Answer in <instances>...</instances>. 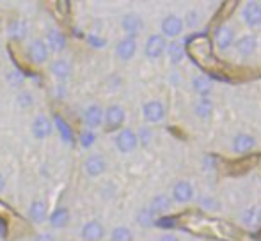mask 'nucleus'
<instances>
[{"label": "nucleus", "mask_w": 261, "mask_h": 241, "mask_svg": "<svg viewBox=\"0 0 261 241\" xmlns=\"http://www.w3.org/2000/svg\"><path fill=\"white\" fill-rule=\"evenodd\" d=\"M114 144H116V149L123 155H130L137 149L139 145V138L137 133L130 128H123V130L117 131L116 138H114Z\"/></svg>", "instance_id": "obj_1"}, {"label": "nucleus", "mask_w": 261, "mask_h": 241, "mask_svg": "<svg viewBox=\"0 0 261 241\" xmlns=\"http://www.w3.org/2000/svg\"><path fill=\"white\" fill-rule=\"evenodd\" d=\"M124 119H126V112L121 105H110L107 110H103V123L107 131H117L121 130Z\"/></svg>", "instance_id": "obj_2"}, {"label": "nucleus", "mask_w": 261, "mask_h": 241, "mask_svg": "<svg viewBox=\"0 0 261 241\" xmlns=\"http://www.w3.org/2000/svg\"><path fill=\"white\" fill-rule=\"evenodd\" d=\"M27 55H29V61H31L32 64H36V66L45 64V62L48 61V55H50L48 48H46L45 39H39V38L32 39L27 46Z\"/></svg>", "instance_id": "obj_3"}, {"label": "nucleus", "mask_w": 261, "mask_h": 241, "mask_svg": "<svg viewBox=\"0 0 261 241\" xmlns=\"http://www.w3.org/2000/svg\"><path fill=\"white\" fill-rule=\"evenodd\" d=\"M183 20L179 16H176V14H169V16H165L164 20H162V38H169V39H174L178 38L179 34L183 32Z\"/></svg>", "instance_id": "obj_4"}, {"label": "nucleus", "mask_w": 261, "mask_h": 241, "mask_svg": "<svg viewBox=\"0 0 261 241\" xmlns=\"http://www.w3.org/2000/svg\"><path fill=\"white\" fill-rule=\"evenodd\" d=\"M142 117H144L146 123H149V124L162 123L165 117L164 103L158 100H151V101H148V103H144V107H142Z\"/></svg>", "instance_id": "obj_5"}, {"label": "nucleus", "mask_w": 261, "mask_h": 241, "mask_svg": "<svg viewBox=\"0 0 261 241\" xmlns=\"http://www.w3.org/2000/svg\"><path fill=\"white\" fill-rule=\"evenodd\" d=\"M31 131L38 140H45V138H48L50 135L54 133V124H52V120H50V117H46V115H43V114H38L31 124Z\"/></svg>", "instance_id": "obj_6"}, {"label": "nucleus", "mask_w": 261, "mask_h": 241, "mask_svg": "<svg viewBox=\"0 0 261 241\" xmlns=\"http://www.w3.org/2000/svg\"><path fill=\"white\" fill-rule=\"evenodd\" d=\"M107 170V160L103 155H89L84 162V172L89 177H100Z\"/></svg>", "instance_id": "obj_7"}, {"label": "nucleus", "mask_w": 261, "mask_h": 241, "mask_svg": "<svg viewBox=\"0 0 261 241\" xmlns=\"http://www.w3.org/2000/svg\"><path fill=\"white\" fill-rule=\"evenodd\" d=\"M165 48H167V43H165V38H162L160 34H153L148 38L144 45V53L148 59H160L164 55Z\"/></svg>", "instance_id": "obj_8"}, {"label": "nucleus", "mask_w": 261, "mask_h": 241, "mask_svg": "<svg viewBox=\"0 0 261 241\" xmlns=\"http://www.w3.org/2000/svg\"><path fill=\"white\" fill-rule=\"evenodd\" d=\"M242 20L251 28L261 27V4L259 2L245 4L244 9H242Z\"/></svg>", "instance_id": "obj_9"}, {"label": "nucleus", "mask_w": 261, "mask_h": 241, "mask_svg": "<svg viewBox=\"0 0 261 241\" xmlns=\"http://www.w3.org/2000/svg\"><path fill=\"white\" fill-rule=\"evenodd\" d=\"M82 120L89 130H94V128H100L103 124V108L100 105L93 103L84 110L82 114Z\"/></svg>", "instance_id": "obj_10"}, {"label": "nucleus", "mask_w": 261, "mask_h": 241, "mask_svg": "<svg viewBox=\"0 0 261 241\" xmlns=\"http://www.w3.org/2000/svg\"><path fill=\"white\" fill-rule=\"evenodd\" d=\"M144 23H142V18L135 13H128L121 18V28L126 32V38H135L139 36V32L142 31Z\"/></svg>", "instance_id": "obj_11"}, {"label": "nucleus", "mask_w": 261, "mask_h": 241, "mask_svg": "<svg viewBox=\"0 0 261 241\" xmlns=\"http://www.w3.org/2000/svg\"><path fill=\"white\" fill-rule=\"evenodd\" d=\"M46 48H48V52H54V53H61L66 50V46H68V41H66V36L62 34L59 28H50L48 34H46Z\"/></svg>", "instance_id": "obj_12"}, {"label": "nucleus", "mask_w": 261, "mask_h": 241, "mask_svg": "<svg viewBox=\"0 0 261 241\" xmlns=\"http://www.w3.org/2000/svg\"><path fill=\"white\" fill-rule=\"evenodd\" d=\"M50 73H52V76L55 80L66 82V80H69V76H71L73 66L68 59H55L50 62Z\"/></svg>", "instance_id": "obj_13"}, {"label": "nucleus", "mask_w": 261, "mask_h": 241, "mask_svg": "<svg viewBox=\"0 0 261 241\" xmlns=\"http://www.w3.org/2000/svg\"><path fill=\"white\" fill-rule=\"evenodd\" d=\"M80 236L84 241H100L105 236V227L98 220H89L82 225Z\"/></svg>", "instance_id": "obj_14"}, {"label": "nucleus", "mask_w": 261, "mask_h": 241, "mask_svg": "<svg viewBox=\"0 0 261 241\" xmlns=\"http://www.w3.org/2000/svg\"><path fill=\"white\" fill-rule=\"evenodd\" d=\"M137 52V39L135 38H123L119 43L116 45V57L119 61L126 62Z\"/></svg>", "instance_id": "obj_15"}, {"label": "nucleus", "mask_w": 261, "mask_h": 241, "mask_svg": "<svg viewBox=\"0 0 261 241\" xmlns=\"http://www.w3.org/2000/svg\"><path fill=\"white\" fill-rule=\"evenodd\" d=\"M194 197V186L189 181L181 179L172 186V200L178 204H185L189 200H192Z\"/></svg>", "instance_id": "obj_16"}, {"label": "nucleus", "mask_w": 261, "mask_h": 241, "mask_svg": "<svg viewBox=\"0 0 261 241\" xmlns=\"http://www.w3.org/2000/svg\"><path fill=\"white\" fill-rule=\"evenodd\" d=\"M29 218L34 224H43L45 220H48V206L43 199H36L31 202L29 207Z\"/></svg>", "instance_id": "obj_17"}, {"label": "nucleus", "mask_w": 261, "mask_h": 241, "mask_svg": "<svg viewBox=\"0 0 261 241\" xmlns=\"http://www.w3.org/2000/svg\"><path fill=\"white\" fill-rule=\"evenodd\" d=\"M215 43L219 46V50H227L229 46H233L234 43V32L229 25H220L215 31Z\"/></svg>", "instance_id": "obj_18"}, {"label": "nucleus", "mask_w": 261, "mask_h": 241, "mask_svg": "<svg viewBox=\"0 0 261 241\" xmlns=\"http://www.w3.org/2000/svg\"><path fill=\"white\" fill-rule=\"evenodd\" d=\"M256 145V138L249 133H238L234 135L233 142H231V149L238 155H244V153H249L252 147Z\"/></svg>", "instance_id": "obj_19"}, {"label": "nucleus", "mask_w": 261, "mask_h": 241, "mask_svg": "<svg viewBox=\"0 0 261 241\" xmlns=\"http://www.w3.org/2000/svg\"><path fill=\"white\" fill-rule=\"evenodd\" d=\"M234 48H237V52L240 53L242 57H251L252 53L256 52V48H258V39H256V36H242V38L237 39V43H234Z\"/></svg>", "instance_id": "obj_20"}, {"label": "nucleus", "mask_w": 261, "mask_h": 241, "mask_svg": "<svg viewBox=\"0 0 261 241\" xmlns=\"http://www.w3.org/2000/svg\"><path fill=\"white\" fill-rule=\"evenodd\" d=\"M29 34V25L25 20H20V18H16V20H11L9 25H7V36H9L13 41H21V39H25Z\"/></svg>", "instance_id": "obj_21"}, {"label": "nucleus", "mask_w": 261, "mask_h": 241, "mask_svg": "<svg viewBox=\"0 0 261 241\" xmlns=\"http://www.w3.org/2000/svg\"><path fill=\"white\" fill-rule=\"evenodd\" d=\"M149 211L153 215H165L169 209H171V197L165 195V193H160V195H155L149 202Z\"/></svg>", "instance_id": "obj_22"}, {"label": "nucleus", "mask_w": 261, "mask_h": 241, "mask_svg": "<svg viewBox=\"0 0 261 241\" xmlns=\"http://www.w3.org/2000/svg\"><path fill=\"white\" fill-rule=\"evenodd\" d=\"M242 224L245 227H258L261 224V206H251L242 213Z\"/></svg>", "instance_id": "obj_23"}, {"label": "nucleus", "mask_w": 261, "mask_h": 241, "mask_svg": "<svg viewBox=\"0 0 261 241\" xmlns=\"http://www.w3.org/2000/svg\"><path fill=\"white\" fill-rule=\"evenodd\" d=\"M192 89H194V93L199 94L201 98H208L210 93H212V89H213V83L208 76L199 75L192 80Z\"/></svg>", "instance_id": "obj_24"}, {"label": "nucleus", "mask_w": 261, "mask_h": 241, "mask_svg": "<svg viewBox=\"0 0 261 241\" xmlns=\"http://www.w3.org/2000/svg\"><path fill=\"white\" fill-rule=\"evenodd\" d=\"M48 222L54 229H64L69 222V211L66 207H57L52 215H48Z\"/></svg>", "instance_id": "obj_25"}, {"label": "nucleus", "mask_w": 261, "mask_h": 241, "mask_svg": "<svg viewBox=\"0 0 261 241\" xmlns=\"http://www.w3.org/2000/svg\"><path fill=\"white\" fill-rule=\"evenodd\" d=\"M194 112H196V115L199 119H203V120L210 119L213 114V101L210 100V98H199V100L196 101V105H194Z\"/></svg>", "instance_id": "obj_26"}, {"label": "nucleus", "mask_w": 261, "mask_h": 241, "mask_svg": "<svg viewBox=\"0 0 261 241\" xmlns=\"http://www.w3.org/2000/svg\"><path fill=\"white\" fill-rule=\"evenodd\" d=\"M167 55L169 61L172 64H181V61L185 59V45L181 41H172L171 45H167Z\"/></svg>", "instance_id": "obj_27"}, {"label": "nucleus", "mask_w": 261, "mask_h": 241, "mask_svg": "<svg viewBox=\"0 0 261 241\" xmlns=\"http://www.w3.org/2000/svg\"><path fill=\"white\" fill-rule=\"evenodd\" d=\"M110 241H134V232L126 225H117L110 232Z\"/></svg>", "instance_id": "obj_28"}, {"label": "nucleus", "mask_w": 261, "mask_h": 241, "mask_svg": "<svg viewBox=\"0 0 261 241\" xmlns=\"http://www.w3.org/2000/svg\"><path fill=\"white\" fill-rule=\"evenodd\" d=\"M137 222L142 227H151V225H155V215L146 207V209H141L137 213Z\"/></svg>", "instance_id": "obj_29"}, {"label": "nucleus", "mask_w": 261, "mask_h": 241, "mask_svg": "<svg viewBox=\"0 0 261 241\" xmlns=\"http://www.w3.org/2000/svg\"><path fill=\"white\" fill-rule=\"evenodd\" d=\"M55 124H57L59 131H61V137L64 138L66 142H71L73 140V131H71V128L62 120V117H59L57 115V117H55Z\"/></svg>", "instance_id": "obj_30"}, {"label": "nucleus", "mask_w": 261, "mask_h": 241, "mask_svg": "<svg viewBox=\"0 0 261 241\" xmlns=\"http://www.w3.org/2000/svg\"><path fill=\"white\" fill-rule=\"evenodd\" d=\"M96 142V135H94V131H82V135H80V145L82 147H91V145Z\"/></svg>", "instance_id": "obj_31"}, {"label": "nucleus", "mask_w": 261, "mask_h": 241, "mask_svg": "<svg viewBox=\"0 0 261 241\" xmlns=\"http://www.w3.org/2000/svg\"><path fill=\"white\" fill-rule=\"evenodd\" d=\"M199 202H201V206H203L204 209H208V211L219 209V204H217V200H215V199H212V197H208V195H203V197H201Z\"/></svg>", "instance_id": "obj_32"}, {"label": "nucleus", "mask_w": 261, "mask_h": 241, "mask_svg": "<svg viewBox=\"0 0 261 241\" xmlns=\"http://www.w3.org/2000/svg\"><path fill=\"white\" fill-rule=\"evenodd\" d=\"M18 103L21 105V107H31L32 101H34V96H32L31 93H27V91H21L20 94H18Z\"/></svg>", "instance_id": "obj_33"}, {"label": "nucleus", "mask_w": 261, "mask_h": 241, "mask_svg": "<svg viewBox=\"0 0 261 241\" xmlns=\"http://www.w3.org/2000/svg\"><path fill=\"white\" fill-rule=\"evenodd\" d=\"M137 138H139V142H142L144 145H148L149 140H151V131H149L148 128H141L139 133H137Z\"/></svg>", "instance_id": "obj_34"}, {"label": "nucleus", "mask_w": 261, "mask_h": 241, "mask_svg": "<svg viewBox=\"0 0 261 241\" xmlns=\"http://www.w3.org/2000/svg\"><path fill=\"white\" fill-rule=\"evenodd\" d=\"M197 23H199V14H197V11H189V14H187V25H189L190 28H196Z\"/></svg>", "instance_id": "obj_35"}, {"label": "nucleus", "mask_w": 261, "mask_h": 241, "mask_svg": "<svg viewBox=\"0 0 261 241\" xmlns=\"http://www.w3.org/2000/svg\"><path fill=\"white\" fill-rule=\"evenodd\" d=\"M87 43H89L93 48H103L105 46V39L98 38V36H87Z\"/></svg>", "instance_id": "obj_36"}, {"label": "nucleus", "mask_w": 261, "mask_h": 241, "mask_svg": "<svg viewBox=\"0 0 261 241\" xmlns=\"http://www.w3.org/2000/svg\"><path fill=\"white\" fill-rule=\"evenodd\" d=\"M7 80H9L13 85H20V83L23 82V76H21V73H18V71H11L9 75H7Z\"/></svg>", "instance_id": "obj_37"}, {"label": "nucleus", "mask_w": 261, "mask_h": 241, "mask_svg": "<svg viewBox=\"0 0 261 241\" xmlns=\"http://www.w3.org/2000/svg\"><path fill=\"white\" fill-rule=\"evenodd\" d=\"M34 241H55V236L52 234V232L45 231V232H39V234L34 238Z\"/></svg>", "instance_id": "obj_38"}, {"label": "nucleus", "mask_w": 261, "mask_h": 241, "mask_svg": "<svg viewBox=\"0 0 261 241\" xmlns=\"http://www.w3.org/2000/svg\"><path fill=\"white\" fill-rule=\"evenodd\" d=\"M155 224L158 227H165V229H171L172 225H174V220L172 218H160V220H156Z\"/></svg>", "instance_id": "obj_39"}, {"label": "nucleus", "mask_w": 261, "mask_h": 241, "mask_svg": "<svg viewBox=\"0 0 261 241\" xmlns=\"http://www.w3.org/2000/svg\"><path fill=\"white\" fill-rule=\"evenodd\" d=\"M158 241H179V239L176 238L174 234H164V236H162V238L158 239Z\"/></svg>", "instance_id": "obj_40"}, {"label": "nucleus", "mask_w": 261, "mask_h": 241, "mask_svg": "<svg viewBox=\"0 0 261 241\" xmlns=\"http://www.w3.org/2000/svg\"><path fill=\"white\" fill-rule=\"evenodd\" d=\"M6 186H7L6 177H4V174H0V193L6 192Z\"/></svg>", "instance_id": "obj_41"}]
</instances>
